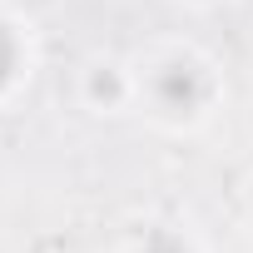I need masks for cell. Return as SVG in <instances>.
I'll return each instance as SVG.
<instances>
[{
	"label": "cell",
	"instance_id": "1",
	"mask_svg": "<svg viewBox=\"0 0 253 253\" xmlns=\"http://www.w3.org/2000/svg\"><path fill=\"white\" fill-rule=\"evenodd\" d=\"M149 94H154V104H159L164 114H194V109H204V99H209V75H204L199 60L174 55V60L154 65Z\"/></svg>",
	"mask_w": 253,
	"mask_h": 253
},
{
	"label": "cell",
	"instance_id": "2",
	"mask_svg": "<svg viewBox=\"0 0 253 253\" xmlns=\"http://www.w3.org/2000/svg\"><path fill=\"white\" fill-rule=\"evenodd\" d=\"M15 75H20V40H15V30L5 20H0V89H5Z\"/></svg>",
	"mask_w": 253,
	"mask_h": 253
},
{
	"label": "cell",
	"instance_id": "3",
	"mask_svg": "<svg viewBox=\"0 0 253 253\" xmlns=\"http://www.w3.org/2000/svg\"><path fill=\"white\" fill-rule=\"evenodd\" d=\"M139 253H194V248H189V238L174 233V228H149L144 243H139Z\"/></svg>",
	"mask_w": 253,
	"mask_h": 253
}]
</instances>
